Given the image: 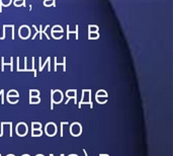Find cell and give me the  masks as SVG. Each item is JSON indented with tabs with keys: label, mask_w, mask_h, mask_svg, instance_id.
I'll return each instance as SVG.
<instances>
[{
	"label": "cell",
	"mask_w": 173,
	"mask_h": 156,
	"mask_svg": "<svg viewBox=\"0 0 173 156\" xmlns=\"http://www.w3.org/2000/svg\"><path fill=\"white\" fill-rule=\"evenodd\" d=\"M40 103V97H39V96L36 97V99H35L34 96L31 97V103Z\"/></svg>",
	"instance_id": "obj_2"
},
{
	"label": "cell",
	"mask_w": 173,
	"mask_h": 156,
	"mask_svg": "<svg viewBox=\"0 0 173 156\" xmlns=\"http://www.w3.org/2000/svg\"><path fill=\"white\" fill-rule=\"evenodd\" d=\"M100 156H108V155H100Z\"/></svg>",
	"instance_id": "obj_5"
},
{
	"label": "cell",
	"mask_w": 173,
	"mask_h": 156,
	"mask_svg": "<svg viewBox=\"0 0 173 156\" xmlns=\"http://www.w3.org/2000/svg\"><path fill=\"white\" fill-rule=\"evenodd\" d=\"M34 94H36V96H39L40 92L38 91V90H31V97H32V96H34Z\"/></svg>",
	"instance_id": "obj_3"
},
{
	"label": "cell",
	"mask_w": 173,
	"mask_h": 156,
	"mask_svg": "<svg viewBox=\"0 0 173 156\" xmlns=\"http://www.w3.org/2000/svg\"><path fill=\"white\" fill-rule=\"evenodd\" d=\"M3 93H4V91H3V90H1V91H0V96H1Z\"/></svg>",
	"instance_id": "obj_4"
},
{
	"label": "cell",
	"mask_w": 173,
	"mask_h": 156,
	"mask_svg": "<svg viewBox=\"0 0 173 156\" xmlns=\"http://www.w3.org/2000/svg\"><path fill=\"white\" fill-rule=\"evenodd\" d=\"M42 129V125L38 124V123H32V130H40Z\"/></svg>",
	"instance_id": "obj_1"
}]
</instances>
